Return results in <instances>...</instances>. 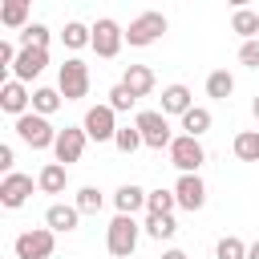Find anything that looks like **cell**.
<instances>
[{
  "mask_svg": "<svg viewBox=\"0 0 259 259\" xmlns=\"http://www.w3.org/2000/svg\"><path fill=\"white\" fill-rule=\"evenodd\" d=\"M73 206H77L81 214H97V210L105 206V194H101L97 186H81V190H77V198H73Z\"/></svg>",
  "mask_w": 259,
  "mask_h": 259,
  "instance_id": "83f0119b",
  "label": "cell"
},
{
  "mask_svg": "<svg viewBox=\"0 0 259 259\" xmlns=\"http://www.w3.org/2000/svg\"><path fill=\"white\" fill-rule=\"evenodd\" d=\"M77 223H81V210H77V206H69V202H53V206L45 210V227H49V231H57V235L77 231Z\"/></svg>",
  "mask_w": 259,
  "mask_h": 259,
  "instance_id": "9a60e30c",
  "label": "cell"
},
{
  "mask_svg": "<svg viewBox=\"0 0 259 259\" xmlns=\"http://www.w3.org/2000/svg\"><path fill=\"white\" fill-rule=\"evenodd\" d=\"M36 186H40L45 194H65V186H69V170H65L61 162H49V166L36 174Z\"/></svg>",
  "mask_w": 259,
  "mask_h": 259,
  "instance_id": "d6986e66",
  "label": "cell"
},
{
  "mask_svg": "<svg viewBox=\"0 0 259 259\" xmlns=\"http://www.w3.org/2000/svg\"><path fill=\"white\" fill-rule=\"evenodd\" d=\"M142 227H146V235H150V239H158V243L178 235V219H174V214H146V223H142Z\"/></svg>",
  "mask_w": 259,
  "mask_h": 259,
  "instance_id": "7402d4cb",
  "label": "cell"
},
{
  "mask_svg": "<svg viewBox=\"0 0 259 259\" xmlns=\"http://www.w3.org/2000/svg\"><path fill=\"white\" fill-rule=\"evenodd\" d=\"M162 259H186V251H178V247H170V251H162Z\"/></svg>",
  "mask_w": 259,
  "mask_h": 259,
  "instance_id": "8d00e7d4",
  "label": "cell"
},
{
  "mask_svg": "<svg viewBox=\"0 0 259 259\" xmlns=\"http://www.w3.org/2000/svg\"><path fill=\"white\" fill-rule=\"evenodd\" d=\"M231 32H239L243 40H255V36H259V12H251V8H235V16H231Z\"/></svg>",
  "mask_w": 259,
  "mask_h": 259,
  "instance_id": "603a6c76",
  "label": "cell"
},
{
  "mask_svg": "<svg viewBox=\"0 0 259 259\" xmlns=\"http://www.w3.org/2000/svg\"><path fill=\"white\" fill-rule=\"evenodd\" d=\"M146 198H150V190H142L138 182H125V186H117L113 206H117V214H138L146 206Z\"/></svg>",
  "mask_w": 259,
  "mask_h": 259,
  "instance_id": "2e32d148",
  "label": "cell"
},
{
  "mask_svg": "<svg viewBox=\"0 0 259 259\" xmlns=\"http://www.w3.org/2000/svg\"><path fill=\"white\" fill-rule=\"evenodd\" d=\"M57 89L65 101H81L89 93V65L81 57H69L61 69H57Z\"/></svg>",
  "mask_w": 259,
  "mask_h": 259,
  "instance_id": "3957f363",
  "label": "cell"
},
{
  "mask_svg": "<svg viewBox=\"0 0 259 259\" xmlns=\"http://www.w3.org/2000/svg\"><path fill=\"white\" fill-rule=\"evenodd\" d=\"M166 28H170V24H166V16H162V12H142V16H134V20H130L125 40H130L134 49H146V45L162 40V32H166Z\"/></svg>",
  "mask_w": 259,
  "mask_h": 259,
  "instance_id": "52a82bcc",
  "label": "cell"
},
{
  "mask_svg": "<svg viewBox=\"0 0 259 259\" xmlns=\"http://www.w3.org/2000/svg\"><path fill=\"white\" fill-rule=\"evenodd\" d=\"M53 247H57V231H49V227L20 231V235H16V243H12L16 259H49V255H53Z\"/></svg>",
  "mask_w": 259,
  "mask_h": 259,
  "instance_id": "5b68a950",
  "label": "cell"
},
{
  "mask_svg": "<svg viewBox=\"0 0 259 259\" xmlns=\"http://www.w3.org/2000/svg\"><path fill=\"white\" fill-rule=\"evenodd\" d=\"M28 194H32V178L28 174H4L0 178V206H8V210H16V206H24L28 202Z\"/></svg>",
  "mask_w": 259,
  "mask_h": 259,
  "instance_id": "7c38bea8",
  "label": "cell"
},
{
  "mask_svg": "<svg viewBox=\"0 0 259 259\" xmlns=\"http://www.w3.org/2000/svg\"><path fill=\"white\" fill-rule=\"evenodd\" d=\"M134 101H138V97H134V93H130V89H125V85H121V81H117V85H113V89H109V101H105V105H113V109H117V113H121V109H130V105H134Z\"/></svg>",
  "mask_w": 259,
  "mask_h": 259,
  "instance_id": "d6a6232c",
  "label": "cell"
},
{
  "mask_svg": "<svg viewBox=\"0 0 259 259\" xmlns=\"http://www.w3.org/2000/svg\"><path fill=\"white\" fill-rule=\"evenodd\" d=\"M235 93V77L227 73V69H214L210 77H206V97H214V101H227Z\"/></svg>",
  "mask_w": 259,
  "mask_h": 259,
  "instance_id": "d4e9b609",
  "label": "cell"
},
{
  "mask_svg": "<svg viewBox=\"0 0 259 259\" xmlns=\"http://www.w3.org/2000/svg\"><path fill=\"white\" fill-rule=\"evenodd\" d=\"M138 235H142V227L134 223V214H113V223L105 227V251L113 259H130L138 247Z\"/></svg>",
  "mask_w": 259,
  "mask_h": 259,
  "instance_id": "6da1fadb",
  "label": "cell"
},
{
  "mask_svg": "<svg viewBox=\"0 0 259 259\" xmlns=\"http://www.w3.org/2000/svg\"><path fill=\"white\" fill-rule=\"evenodd\" d=\"M85 142H89V134H85L81 125H65V130L57 134V146H53L57 162H61V166H69V162H81V154H85Z\"/></svg>",
  "mask_w": 259,
  "mask_h": 259,
  "instance_id": "30bf717a",
  "label": "cell"
},
{
  "mask_svg": "<svg viewBox=\"0 0 259 259\" xmlns=\"http://www.w3.org/2000/svg\"><path fill=\"white\" fill-rule=\"evenodd\" d=\"M247 259H259V239H255V243L247 247Z\"/></svg>",
  "mask_w": 259,
  "mask_h": 259,
  "instance_id": "74e56055",
  "label": "cell"
},
{
  "mask_svg": "<svg viewBox=\"0 0 259 259\" xmlns=\"http://www.w3.org/2000/svg\"><path fill=\"white\" fill-rule=\"evenodd\" d=\"M190 105H194V97H190L186 85H166V89H162V113H166V117H170V113L182 117Z\"/></svg>",
  "mask_w": 259,
  "mask_h": 259,
  "instance_id": "ac0fdd59",
  "label": "cell"
},
{
  "mask_svg": "<svg viewBox=\"0 0 259 259\" xmlns=\"http://www.w3.org/2000/svg\"><path fill=\"white\" fill-rule=\"evenodd\" d=\"M170 162H174L182 174H198V166L206 162V150H202V142H198V138L178 134V138L170 142Z\"/></svg>",
  "mask_w": 259,
  "mask_h": 259,
  "instance_id": "9c48e42d",
  "label": "cell"
},
{
  "mask_svg": "<svg viewBox=\"0 0 259 259\" xmlns=\"http://www.w3.org/2000/svg\"><path fill=\"white\" fill-rule=\"evenodd\" d=\"M235 158L239 162H259V130L235 134Z\"/></svg>",
  "mask_w": 259,
  "mask_h": 259,
  "instance_id": "484cf974",
  "label": "cell"
},
{
  "mask_svg": "<svg viewBox=\"0 0 259 259\" xmlns=\"http://www.w3.org/2000/svg\"><path fill=\"white\" fill-rule=\"evenodd\" d=\"M214 255H219V259H247V243L235 239V235H227V239H219Z\"/></svg>",
  "mask_w": 259,
  "mask_h": 259,
  "instance_id": "1f68e13d",
  "label": "cell"
},
{
  "mask_svg": "<svg viewBox=\"0 0 259 259\" xmlns=\"http://www.w3.org/2000/svg\"><path fill=\"white\" fill-rule=\"evenodd\" d=\"M121 45H125V28L113 20V16H101L97 24H93V53L101 57V61H113L117 53H121Z\"/></svg>",
  "mask_w": 259,
  "mask_h": 259,
  "instance_id": "8992f818",
  "label": "cell"
},
{
  "mask_svg": "<svg viewBox=\"0 0 259 259\" xmlns=\"http://www.w3.org/2000/svg\"><path fill=\"white\" fill-rule=\"evenodd\" d=\"M113 146H117L121 154H134V150H142L146 142H142V130H138V125H121L117 138H113Z\"/></svg>",
  "mask_w": 259,
  "mask_h": 259,
  "instance_id": "4dcf8cb0",
  "label": "cell"
},
{
  "mask_svg": "<svg viewBox=\"0 0 259 259\" xmlns=\"http://www.w3.org/2000/svg\"><path fill=\"white\" fill-rule=\"evenodd\" d=\"M251 113H255V121H259V97H255V101H251Z\"/></svg>",
  "mask_w": 259,
  "mask_h": 259,
  "instance_id": "f35d334b",
  "label": "cell"
},
{
  "mask_svg": "<svg viewBox=\"0 0 259 259\" xmlns=\"http://www.w3.org/2000/svg\"><path fill=\"white\" fill-rule=\"evenodd\" d=\"M121 85H125L134 97H150V93H154V69H146V65H125Z\"/></svg>",
  "mask_w": 259,
  "mask_h": 259,
  "instance_id": "e0dca14e",
  "label": "cell"
},
{
  "mask_svg": "<svg viewBox=\"0 0 259 259\" xmlns=\"http://www.w3.org/2000/svg\"><path fill=\"white\" fill-rule=\"evenodd\" d=\"M16 53H20V49H12V45L4 40V45H0V65H8V69H12V65H16Z\"/></svg>",
  "mask_w": 259,
  "mask_h": 259,
  "instance_id": "d590c367",
  "label": "cell"
},
{
  "mask_svg": "<svg viewBox=\"0 0 259 259\" xmlns=\"http://www.w3.org/2000/svg\"><path fill=\"white\" fill-rule=\"evenodd\" d=\"M28 105H32V93L24 89V81H4L0 85V109L4 113H12V117H20V113H28Z\"/></svg>",
  "mask_w": 259,
  "mask_h": 259,
  "instance_id": "5bb4252c",
  "label": "cell"
},
{
  "mask_svg": "<svg viewBox=\"0 0 259 259\" xmlns=\"http://www.w3.org/2000/svg\"><path fill=\"white\" fill-rule=\"evenodd\" d=\"M227 4H235V8H247V4H251V0H227Z\"/></svg>",
  "mask_w": 259,
  "mask_h": 259,
  "instance_id": "ab89813d",
  "label": "cell"
},
{
  "mask_svg": "<svg viewBox=\"0 0 259 259\" xmlns=\"http://www.w3.org/2000/svg\"><path fill=\"white\" fill-rule=\"evenodd\" d=\"M20 49H49V28L36 20L28 28H20Z\"/></svg>",
  "mask_w": 259,
  "mask_h": 259,
  "instance_id": "f546056e",
  "label": "cell"
},
{
  "mask_svg": "<svg viewBox=\"0 0 259 259\" xmlns=\"http://www.w3.org/2000/svg\"><path fill=\"white\" fill-rule=\"evenodd\" d=\"M81 130L89 134V142H113L117 138V109L113 105H93V109H85V121H81Z\"/></svg>",
  "mask_w": 259,
  "mask_h": 259,
  "instance_id": "ba28073f",
  "label": "cell"
},
{
  "mask_svg": "<svg viewBox=\"0 0 259 259\" xmlns=\"http://www.w3.org/2000/svg\"><path fill=\"white\" fill-rule=\"evenodd\" d=\"M61 101H65V97H61V89H45V85H40V89H32V113H45V117H49V113H57V109H61Z\"/></svg>",
  "mask_w": 259,
  "mask_h": 259,
  "instance_id": "4316f807",
  "label": "cell"
},
{
  "mask_svg": "<svg viewBox=\"0 0 259 259\" xmlns=\"http://www.w3.org/2000/svg\"><path fill=\"white\" fill-rule=\"evenodd\" d=\"M174 206H178L174 190H150V198H146V210L150 214H174Z\"/></svg>",
  "mask_w": 259,
  "mask_h": 259,
  "instance_id": "f1b7e54d",
  "label": "cell"
},
{
  "mask_svg": "<svg viewBox=\"0 0 259 259\" xmlns=\"http://www.w3.org/2000/svg\"><path fill=\"white\" fill-rule=\"evenodd\" d=\"M57 134L61 130H53L45 113H20L16 117V138L24 146H32V150H53L57 146Z\"/></svg>",
  "mask_w": 259,
  "mask_h": 259,
  "instance_id": "7a4b0ae2",
  "label": "cell"
},
{
  "mask_svg": "<svg viewBox=\"0 0 259 259\" xmlns=\"http://www.w3.org/2000/svg\"><path fill=\"white\" fill-rule=\"evenodd\" d=\"M210 109L206 105H190L186 113H182V134H190V138H202L206 130H210Z\"/></svg>",
  "mask_w": 259,
  "mask_h": 259,
  "instance_id": "ffe728a7",
  "label": "cell"
},
{
  "mask_svg": "<svg viewBox=\"0 0 259 259\" xmlns=\"http://www.w3.org/2000/svg\"><path fill=\"white\" fill-rule=\"evenodd\" d=\"M239 61H243L247 69H259V36H255V40H243V49H239Z\"/></svg>",
  "mask_w": 259,
  "mask_h": 259,
  "instance_id": "836d02e7",
  "label": "cell"
},
{
  "mask_svg": "<svg viewBox=\"0 0 259 259\" xmlns=\"http://www.w3.org/2000/svg\"><path fill=\"white\" fill-rule=\"evenodd\" d=\"M61 40H65V49H85V45H93V28L81 20H69L61 28Z\"/></svg>",
  "mask_w": 259,
  "mask_h": 259,
  "instance_id": "cb8c5ba5",
  "label": "cell"
},
{
  "mask_svg": "<svg viewBox=\"0 0 259 259\" xmlns=\"http://www.w3.org/2000/svg\"><path fill=\"white\" fill-rule=\"evenodd\" d=\"M45 65H49V49H20L16 65H12V77L16 81H32V77L45 73Z\"/></svg>",
  "mask_w": 259,
  "mask_h": 259,
  "instance_id": "4fadbf2b",
  "label": "cell"
},
{
  "mask_svg": "<svg viewBox=\"0 0 259 259\" xmlns=\"http://www.w3.org/2000/svg\"><path fill=\"white\" fill-rule=\"evenodd\" d=\"M134 125L142 130V142H146L150 150H170L174 134H170V121H166L162 109H142V113L134 117Z\"/></svg>",
  "mask_w": 259,
  "mask_h": 259,
  "instance_id": "277c9868",
  "label": "cell"
},
{
  "mask_svg": "<svg viewBox=\"0 0 259 259\" xmlns=\"http://www.w3.org/2000/svg\"><path fill=\"white\" fill-rule=\"evenodd\" d=\"M28 4H32V0H0V20H4V28H28Z\"/></svg>",
  "mask_w": 259,
  "mask_h": 259,
  "instance_id": "44dd1931",
  "label": "cell"
},
{
  "mask_svg": "<svg viewBox=\"0 0 259 259\" xmlns=\"http://www.w3.org/2000/svg\"><path fill=\"white\" fill-rule=\"evenodd\" d=\"M174 198H178L182 210H202V206H206V182H202L198 174H178Z\"/></svg>",
  "mask_w": 259,
  "mask_h": 259,
  "instance_id": "8fae6325",
  "label": "cell"
},
{
  "mask_svg": "<svg viewBox=\"0 0 259 259\" xmlns=\"http://www.w3.org/2000/svg\"><path fill=\"white\" fill-rule=\"evenodd\" d=\"M12 162H16V154H12V146L4 142V146H0V170H4V174H12Z\"/></svg>",
  "mask_w": 259,
  "mask_h": 259,
  "instance_id": "e575fe53",
  "label": "cell"
}]
</instances>
